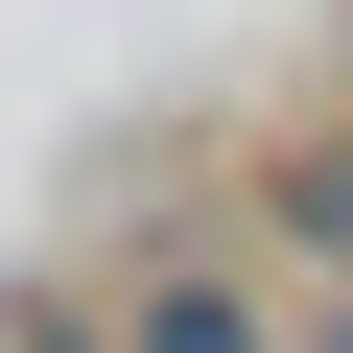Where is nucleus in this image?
Wrapping results in <instances>:
<instances>
[{"label":"nucleus","mask_w":353,"mask_h":353,"mask_svg":"<svg viewBox=\"0 0 353 353\" xmlns=\"http://www.w3.org/2000/svg\"><path fill=\"white\" fill-rule=\"evenodd\" d=\"M118 353H306V306L259 283V236H141L118 259Z\"/></svg>","instance_id":"nucleus-1"},{"label":"nucleus","mask_w":353,"mask_h":353,"mask_svg":"<svg viewBox=\"0 0 353 353\" xmlns=\"http://www.w3.org/2000/svg\"><path fill=\"white\" fill-rule=\"evenodd\" d=\"M259 283H283V306L353 283V118H283V141H259Z\"/></svg>","instance_id":"nucleus-2"},{"label":"nucleus","mask_w":353,"mask_h":353,"mask_svg":"<svg viewBox=\"0 0 353 353\" xmlns=\"http://www.w3.org/2000/svg\"><path fill=\"white\" fill-rule=\"evenodd\" d=\"M0 330H24V353H118V306H71V283H24Z\"/></svg>","instance_id":"nucleus-3"},{"label":"nucleus","mask_w":353,"mask_h":353,"mask_svg":"<svg viewBox=\"0 0 353 353\" xmlns=\"http://www.w3.org/2000/svg\"><path fill=\"white\" fill-rule=\"evenodd\" d=\"M306 353H353V283H306Z\"/></svg>","instance_id":"nucleus-4"},{"label":"nucleus","mask_w":353,"mask_h":353,"mask_svg":"<svg viewBox=\"0 0 353 353\" xmlns=\"http://www.w3.org/2000/svg\"><path fill=\"white\" fill-rule=\"evenodd\" d=\"M0 353H24V330H0Z\"/></svg>","instance_id":"nucleus-5"}]
</instances>
